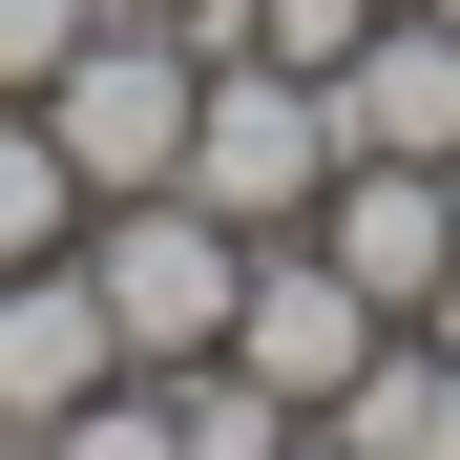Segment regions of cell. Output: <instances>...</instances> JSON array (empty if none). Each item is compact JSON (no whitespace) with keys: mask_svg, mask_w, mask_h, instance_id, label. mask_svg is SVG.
<instances>
[{"mask_svg":"<svg viewBox=\"0 0 460 460\" xmlns=\"http://www.w3.org/2000/svg\"><path fill=\"white\" fill-rule=\"evenodd\" d=\"M189 105H209V42H189V22H146V0H105V22L63 42V84H42V126H63V168H84V209L189 189Z\"/></svg>","mask_w":460,"mask_h":460,"instance_id":"6da1fadb","label":"cell"},{"mask_svg":"<svg viewBox=\"0 0 460 460\" xmlns=\"http://www.w3.org/2000/svg\"><path fill=\"white\" fill-rule=\"evenodd\" d=\"M230 272H252V230H230L209 189H126V209H84V293H105L126 376H189V356H230Z\"/></svg>","mask_w":460,"mask_h":460,"instance_id":"7a4b0ae2","label":"cell"},{"mask_svg":"<svg viewBox=\"0 0 460 460\" xmlns=\"http://www.w3.org/2000/svg\"><path fill=\"white\" fill-rule=\"evenodd\" d=\"M189 189H209L230 230H314V189H335V84H314V63H272V42H209Z\"/></svg>","mask_w":460,"mask_h":460,"instance_id":"3957f363","label":"cell"},{"mask_svg":"<svg viewBox=\"0 0 460 460\" xmlns=\"http://www.w3.org/2000/svg\"><path fill=\"white\" fill-rule=\"evenodd\" d=\"M376 335H398V314H376V293L314 252V230H252V272H230V356H252L272 398H335Z\"/></svg>","mask_w":460,"mask_h":460,"instance_id":"277c9868","label":"cell"},{"mask_svg":"<svg viewBox=\"0 0 460 460\" xmlns=\"http://www.w3.org/2000/svg\"><path fill=\"white\" fill-rule=\"evenodd\" d=\"M314 252L376 293V314H419V293L460 272V189H439V168H376V146H335V189H314Z\"/></svg>","mask_w":460,"mask_h":460,"instance_id":"5b68a950","label":"cell"},{"mask_svg":"<svg viewBox=\"0 0 460 460\" xmlns=\"http://www.w3.org/2000/svg\"><path fill=\"white\" fill-rule=\"evenodd\" d=\"M126 335H105V293H84V230H63L42 272H0V439H42L63 398H105Z\"/></svg>","mask_w":460,"mask_h":460,"instance_id":"8992f818","label":"cell"},{"mask_svg":"<svg viewBox=\"0 0 460 460\" xmlns=\"http://www.w3.org/2000/svg\"><path fill=\"white\" fill-rule=\"evenodd\" d=\"M168 419H189V460H293V439H314V398H272L252 356H189V376H168Z\"/></svg>","mask_w":460,"mask_h":460,"instance_id":"52a82bcc","label":"cell"},{"mask_svg":"<svg viewBox=\"0 0 460 460\" xmlns=\"http://www.w3.org/2000/svg\"><path fill=\"white\" fill-rule=\"evenodd\" d=\"M63 230H84V168H63V126H42V105H0V272H42Z\"/></svg>","mask_w":460,"mask_h":460,"instance_id":"ba28073f","label":"cell"},{"mask_svg":"<svg viewBox=\"0 0 460 460\" xmlns=\"http://www.w3.org/2000/svg\"><path fill=\"white\" fill-rule=\"evenodd\" d=\"M42 460H189V419H168V376H105V398L42 419Z\"/></svg>","mask_w":460,"mask_h":460,"instance_id":"9c48e42d","label":"cell"},{"mask_svg":"<svg viewBox=\"0 0 460 460\" xmlns=\"http://www.w3.org/2000/svg\"><path fill=\"white\" fill-rule=\"evenodd\" d=\"M84 22H105V0H0V105H42V84H63V42H84Z\"/></svg>","mask_w":460,"mask_h":460,"instance_id":"30bf717a","label":"cell"},{"mask_svg":"<svg viewBox=\"0 0 460 460\" xmlns=\"http://www.w3.org/2000/svg\"><path fill=\"white\" fill-rule=\"evenodd\" d=\"M419 335H439V356H460V272H439V293H419Z\"/></svg>","mask_w":460,"mask_h":460,"instance_id":"8fae6325","label":"cell"},{"mask_svg":"<svg viewBox=\"0 0 460 460\" xmlns=\"http://www.w3.org/2000/svg\"><path fill=\"white\" fill-rule=\"evenodd\" d=\"M293 460H376V439H335V419H314V439H293Z\"/></svg>","mask_w":460,"mask_h":460,"instance_id":"7c38bea8","label":"cell"},{"mask_svg":"<svg viewBox=\"0 0 460 460\" xmlns=\"http://www.w3.org/2000/svg\"><path fill=\"white\" fill-rule=\"evenodd\" d=\"M146 22H189V0H146Z\"/></svg>","mask_w":460,"mask_h":460,"instance_id":"4fadbf2b","label":"cell"},{"mask_svg":"<svg viewBox=\"0 0 460 460\" xmlns=\"http://www.w3.org/2000/svg\"><path fill=\"white\" fill-rule=\"evenodd\" d=\"M439 189H460V146H439Z\"/></svg>","mask_w":460,"mask_h":460,"instance_id":"5bb4252c","label":"cell"},{"mask_svg":"<svg viewBox=\"0 0 460 460\" xmlns=\"http://www.w3.org/2000/svg\"><path fill=\"white\" fill-rule=\"evenodd\" d=\"M0 460H42V439H0Z\"/></svg>","mask_w":460,"mask_h":460,"instance_id":"9a60e30c","label":"cell"}]
</instances>
